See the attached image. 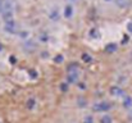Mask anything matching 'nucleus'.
<instances>
[{"mask_svg":"<svg viewBox=\"0 0 132 123\" xmlns=\"http://www.w3.org/2000/svg\"><path fill=\"white\" fill-rule=\"evenodd\" d=\"M10 63H12V64L16 63V58H14V57H10Z\"/></svg>","mask_w":132,"mask_h":123,"instance_id":"nucleus-23","label":"nucleus"},{"mask_svg":"<svg viewBox=\"0 0 132 123\" xmlns=\"http://www.w3.org/2000/svg\"><path fill=\"white\" fill-rule=\"evenodd\" d=\"M54 60H55L57 63H62V62H63V57H62V55H57Z\"/></svg>","mask_w":132,"mask_h":123,"instance_id":"nucleus-16","label":"nucleus"},{"mask_svg":"<svg viewBox=\"0 0 132 123\" xmlns=\"http://www.w3.org/2000/svg\"><path fill=\"white\" fill-rule=\"evenodd\" d=\"M85 123H94L92 117H86V118H85Z\"/></svg>","mask_w":132,"mask_h":123,"instance_id":"nucleus-18","label":"nucleus"},{"mask_svg":"<svg viewBox=\"0 0 132 123\" xmlns=\"http://www.w3.org/2000/svg\"><path fill=\"white\" fill-rule=\"evenodd\" d=\"M127 30H128L129 32H132V22H129V23L127 25Z\"/></svg>","mask_w":132,"mask_h":123,"instance_id":"nucleus-19","label":"nucleus"},{"mask_svg":"<svg viewBox=\"0 0 132 123\" xmlns=\"http://www.w3.org/2000/svg\"><path fill=\"white\" fill-rule=\"evenodd\" d=\"M60 90H62L63 92H65V91L68 90V85H67V83H62V85H60Z\"/></svg>","mask_w":132,"mask_h":123,"instance_id":"nucleus-15","label":"nucleus"},{"mask_svg":"<svg viewBox=\"0 0 132 123\" xmlns=\"http://www.w3.org/2000/svg\"><path fill=\"white\" fill-rule=\"evenodd\" d=\"M3 10V0H0V12Z\"/></svg>","mask_w":132,"mask_h":123,"instance_id":"nucleus-24","label":"nucleus"},{"mask_svg":"<svg viewBox=\"0 0 132 123\" xmlns=\"http://www.w3.org/2000/svg\"><path fill=\"white\" fill-rule=\"evenodd\" d=\"M30 76H31V77H36V76H37V73H36L35 71H30Z\"/></svg>","mask_w":132,"mask_h":123,"instance_id":"nucleus-21","label":"nucleus"},{"mask_svg":"<svg viewBox=\"0 0 132 123\" xmlns=\"http://www.w3.org/2000/svg\"><path fill=\"white\" fill-rule=\"evenodd\" d=\"M50 18H51V19H57V18H58V12H53V13L50 14Z\"/></svg>","mask_w":132,"mask_h":123,"instance_id":"nucleus-17","label":"nucleus"},{"mask_svg":"<svg viewBox=\"0 0 132 123\" xmlns=\"http://www.w3.org/2000/svg\"><path fill=\"white\" fill-rule=\"evenodd\" d=\"M92 108H94V110H96V111H106V110L110 109V104L106 103V101H103V103L95 104Z\"/></svg>","mask_w":132,"mask_h":123,"instance_id":"nucleus-1","label":"nucleus"},{"mask_svg":"<svg viewBox=\"0 0 132 123\" xmlns=\"http://www.w3.org/2000/svg\"><path fill=\"white\" fill-rule=\"evenodd\" d=\"M105 2H110V0H105Z\"/></svg>","mask_w":132,"mask_h":123,"instance_id":"nucleus-26","label":"nucleus"},{"mask_svg":"<svg viewBox=\"0 0 132 123\" xmlns=\"http://www.w3.org/2000/svg\"><path fill=\"white\" fill-rule=\"evenodd\" d=\"M110 94L112 95H117V96H120L122 94H123V91L119 88V87H117V86H113L112 88H110Z\"/></svg>","mask_w":132,"mask_h":123,"instance_id":"nucleus-5","label":"nucleus"},{"mask_svg":"<svg viewBox=\"0 0 132 123\" xmlns=\"http://www.w3.org/2000/svg\"><path fill=\"white\" fill-rule=\"evenodd\" d=\"M0 50H2V45H0Z\"/></svg>","mask_w":132,"mask_h":123,"instance_id":"nucleus-25","label":"nucleus"},{"mask_svg":"<svg viewBox=\"0 0 132 123\" xmlns=\"http://www.w3.org/2000/svg\"><path fill=\"white\" fill-rule=\"evenodd\" d=\"M123 105H124L126 108H129V106L132 105V99H131V97H126V99H124V103H123Z\"/></svg>","mask_w":132,"mask_h":123,"instance_id":"nucleus-10","label":"nucleus"},{"mask_svg":"<svg viewBox=\"0 0 132 123\" xmlns=\"http://www.w3.org/2000/svg\"><path fill=\"white\" fill-rule=\"evenodd\" d=\"M131 3V0H115V4L120 8H127Z\"/></svg>","mask_w":132,"mask_h":123,"instance_id":"nucleus-4","label":"nucleus"},{"mask_svg":"<svg viewBox=\"0 0 132 123\" xmlns=\"http://www.w3.org/2000/svg\"><path fill=\"white\" fill-rule=\"evenodd\" d=\"M78 105H80V106H86V100H85L83 97H80V99H78Z\"/></svg>","mask_w":132,"mask_h":123,"instance_id":"nucleus-14","label":"nucleus"},{"mask_svg":"<svg viewBox=\"0 0 132 123\" xmlns=\"http://www.w3.org/2000/svg\"><path fill=\"white\" fill-rule=\"evenodd\" d=\"M78 80V72H69L68 73V82L69 83H74Z\"/></svg>","mask_w":132,"mask_h":123,"instance_id":"nucleus-3","label":"nucleus"},{"mask_svg":"<svg viewBox=\"0 0 132 123\" xmlns=\"http://www.w3.org/2000/svg\"><path fill=\"white\" fill-rule=\"evenodd\" d=\"M100 123H112V118L109 115H104L101 119H100Z\"/></svg>","mask_w":132,"mask_h":123,"instance_id":"nucleus-8","label":"nucleus"},{"mask_svg":"<svg viewBox=\"0 0 132 123\" xmlns=\"http://www.w3.org/2000/svg\"><path fill=\"white\" fill-rule=\"evenodd\" d=\"M90 35H91V37H100V33L97 32V30H91Z\"/></svg>","mask_w":132,"mask_h":123,"instance_id":"nucleus-13","label":"nucleus"},{"mask_svg":"<svg viewBox=\"0 0 132 123\" xmlns=\"http://www.w3.org/2000/svg\"><path fill=\"white\" fill-rule=\"evenodd\" d=\"M40 39H41V41H46V40H48V36H46V35H41Z\"/></svg>","mask_w":132,"mask_h":123,"instance_id":"nucleus-20","label":"nucleus"},{"mask_svg":"<svg viewBox=\"0 0 132 123\" xmlns=\"http://www.w3.org/2000/svg\"><path fill=\"white\" fill-rule=\"evenodd\" d=\"M64 16H65V17H71V16H72V7H67V8H65Z\"/></svg>","mask_w":132,"mask_h":123,"instance_id":"nucleus-12","label":"nucleus"},{"mask_svg":"<svg viewBox=\"0 0 132 123\" xmlns=\"http://www.w3.org/2000/svg\"><path fill=\"white\" fill-rule=\"evenodd\" d=\"M5 30H7L8 32H16V23H14L13 19H12V21H8V22L5 23Z\"/></svg>","mask_w":132,"mask_h":123,"instance_id":"nucleus-2","label":"nucleus"},{"mask_svg":"<svg viewBox=\"0 0 132 123\" xmlns=\"http://www.w3.org/2000/svg\"><path fill=\"white\" fill-rule=\"evenodd\" d=\"M72 2H74V0H72Z\"/></svg>","mask_w":132,"mask_h":123,"instance_id":"nucleus-27","label":"nucleus"},{"mask_svg":"<svg viewBox=\"0 0 132 123\" xmlns=\"http://www.w3.org/2000/svg\"><path fill=\"white\" fill-rule=\"evenodd\" d=\"M35 106V99H28V101H27V108L28 109H32Z\"/></svg>","mask_w":132,"mask_h":123,"instance_id":"nucleus-11","label":"nucleus"},{"mask_svg":"<svg viewBox=\"0 0 132 123\" xmlns=\"http://www.w3.org/2000/svg\"><path fill=\"white\" fill-rule=\"evenodd\" d=\"M77 68H78V64L77 63H72L68 67V72H77Z\"/></svg>","mask_w":132,"mask_h":123,"instance_id":"nucleus-7","label":"nucleus"},{"mask_svg":"<svg viewBox=\"0 0 132 123\" xmlns=\"http://www.w3.org/2000/svg\"><path fill=\"white\" fill-rule=\"evenodd\" d=\"M115 50H117V45L115 44H108L105 46V51L106 53H114Z\"/></svg>","mask_w":132,"mask_h":123,"instance_id":"nucleus-6","label":"nucleus"},{"mask_svg":"<svg viewBox=\"0 0 132 123\" xmlns=\"http://www.w3.org/2000/svg\"><path fill=\"white\" fill-rule=\"evenodd\" d=\"M82 60H85V62H87V63H91L92 62V58L89 55V54H82Z\"/></svg>","mask_w":132,"mask_h":123,"instance_id":"nucleus-9","label":"nucleus"},{"mask_svg":"<svg viewBox=\"0 0 132 123\" xmlns=\"http://www.w3.org/2000/svg\"><path fill=\"white\" fill-rule=\"evenodd\" d=\"M127 41H128V36H123V41H122V42H123V44H126Z\"/></svg>","mask_w":132,"mask_h":123,"instance_id":"nucleus-22","label":"nucleus"}]
</instances>
